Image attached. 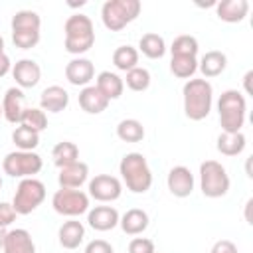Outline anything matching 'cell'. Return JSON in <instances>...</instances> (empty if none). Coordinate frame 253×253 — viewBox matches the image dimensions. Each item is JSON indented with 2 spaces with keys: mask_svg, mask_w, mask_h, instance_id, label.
Listing matches in <instances>:
<instances>
[{
  "mask_svg": "<svg viewBox=\"0 0 253 253\" xmlns=\"http://www.w3.org/2000/svg\"><path fill=\"white\" fill-rule=\"evenodd\" d=\"M184 113L190 121H204L213 103V87L208 79H188L182 87Z\"/></svg>",
  "mask_w": 253,
  "mask_h": 253,
  "instance_id": "cell-1",
  "label": "cell"
},
{
  "mask_svg": "<svg viewBox=\"0 0 253 253\" xmlns=\"http://www.w3.org/2000/svg\"><path fill=\"white\" fill-rule=\"evenodd\" d=\"M119 172H121V178H123L126 190H130L132 194H144L152 186L150 166H148L144 154H140V152H126L121 158Z\"/></svg>",
  "mask_w": 253,
  "mask_h": 253,
  "instance_id": "cell-2",
  "label": "cell"
},
{
  "mask_svg": "<svg viewBox=\"0 0 253 253\" xmlns=\"http://www.w3.org/2000/svg\"><path fill=\"white\" fill-rule=\"evenodd\" d=\"M65 32V51L73 53V55H81L85 51H89L95 43V28L89 16L85 14H73L65 20L63 26Z\"/></svg>",
  "mask_w": 253,
  "mask_h": 253,
  "instance_id": "cell-3",
  "label": "cell"
},
{
  "mask_svg": "<svg viewBox=\"0 0 253 253\" xmlns=\"http://www.w3.org/2000/svg\"><path fill=\"white\" fill-rule=\"evenodd\" d=\"M217 113H219L221 132H241L247 113V103L243 93L237 89L223 91L217 101Z\"/></svg>",
  "mask_w": 253,
  "mask_h": 253,
  "instance_id": "cell-4",
  "label": "cell"
},
{
  "mask_svg": "<svg viewBox=\"0 0 253 253\" xmlns=\"http://www.w3.org/2000/svg\"><path fill=\"white\" fill-rule=\"evenodd\" d=\"M140 8L138 0H107L101 8V20L107 30L119 32L138 18Z\"/></svg>",
  "mask_w": 253,
  "mask_h": 253,
  "instance_id": "cell-5",
  "label": "cell"
},
{
  "mask_svg": "<svg viewBox=\"0 0 253 253\" xmlns=\"http://www.w3.org/2000/svg\"><path fill=\"white\" fill-rule=\"evenodd\" d=\"M229 174L217 160L200 164V190L206 198H221L229 192Z\"/></svg>",
  "mask_w": 253,
  "mask_h": 253,
  "instance_id": "cell-6",
  "label": "cell"
},
{
  "mask_svg": "<svg viewBox=\"0 0 253 253\" xmlns=\"http://www.w3.org/2000/svg\"><path fill=\"white\" fill-rule=\"evenodd\" d=\"M43 166V160L38 152L34 150H14L8 152L2 160V170L4 174L12 178H34Z\"/></svg>",
  "mask_w": 253,
  "mask_h": 253,
  "instance_id": "cell-7",
  "label": "cell"
},
{
  "mask_svg": "<svg viewBox=\"0 0 253 253\" xmlns=\"http://www.w3.org/2000/svg\"><path fill=\"white\" fill-rule=\"evenodd\" d=\"M43 200H45L43 182L38 178H24V180H20V184L16 188L12 206L18 215H28L34 210H38V206H42Z\"/></svg>",
  "mask_w": 253,
  "mask_h": 253,
  "instance_id": "cell-8",
  "label": "cell"
},
{
  "mask_svg": "<svg viewBox=\"0 0 253 253\" xmlns=\"http://www.w3.org/2000/svg\"><path fill=\"white\" fill-rule=\"evenodd\" d=\"M51 206L59 215L77 217L89 211V194H85L83 190L59 188L51 198Z\"/></svg>",
  "mask_w": 253,
  "mask_h": 253,
  "instance_id": "cell-9",
  "label": "cell"
},
{
  "mask_svg": "<svg viewBox=\"0 0 253 253\" xmlns=\"http://www.w3.org/2000/svg\"><path fill=\"white\" fill-rule=\"evenodd\" d=\"M123 194V184L117 176L97 174L89 180V196L97 202H115Z\"/></svg>",
  "mask_w": 253,
  "mask_h": 253,
  "instance_id": "cell-10",
  "label": "cell"
},
{
  "mask_svg": "<svg viewBox=\"0 0 253 253\" xmlns=\"http://www.w3.org/2000/svg\"><path fill=\"white\" fill-rule=\"evenodd\" d=\"M12 77L16 79V85L20 89H32L42 79V67L34 59H20L12 65Z\"/></svg>",
  "mask_w": 253,
  "mask_h": 253,
  "instance_id": "cell-11",
  "label": "cell"
},
{
  "mask_svg": "<svg viewBox=\"0 0 253 253\" xmlns=\"http://www.w3.org/2000/svg\"><path fill=\"white\" fill-rule=\"evenodd\" d=\"M95 77V65L87 57H73L65 65V79L75 87H87Z\"/></svg>",
  "mask_w": 253,
  "mask_h": 253,
  "instance_id": "cell-12",
  "label": "cell"
},
{
  "mask_svg": "<svg viewBox=\"0 0 253 253\" xmlns=\"http://www.w3.org/2000/svg\"><path fill=\"white\" fill-rule=\"evenodd\" d=\"M24 111H26L24 91L20 87H10L4 93V99H2V117L12 125H20Z\"/></svg>",
  "mask_w": 253,
  "mask_h": 253,
  "instance_id": "cell-13",
  "label": "cell"
},
{
  "mask_svg": "<svg viewBox=\"0 0 253 253\" xmlns=\"http://www.w3.org/2000/svg\"><path fill=\"white\" fill-rule=\"evenodd\" d=\"M168 190L176 198H188L194 192V174L188 166H174L166 178Z\"/></svg>",
  "mask_w": 253,
  "mask_h": 253,
  "instance_id": "cell-14",
  "label": "cell"
},
{
  "mask_svg": "<svg viewBox=\"0 0 253 253\" xmlns=\"http://www.w3.org/2000/svg\"><path fill=\"white\" fill-rule=\"evenodd\" d=\"M119 219L121 215L113 206H95L87 211V223L95 231H111L119 225Z\"/></svg>",
  "mask_w": 253,
  "mask_h": 253,
  "instance_id": "cell-15",
  "label": "cell"
},
{
  "mask_svg": "<svg viewBox=\"0 0 253 253\" xmlns=\"http://www.w3.org/2000/svg\"><path fill=\"white\" fill-rule=\"evenodd\" d=\"M87 178H89V166L81 160L59 168V174H57L59 188H71V190H79L87 182Z\"/></svg>",
  "mask_w": 253,
  "mask_h": 253,
  "instance_id": "cell-16",
  "label": "cell"
},
{
  "mask_svg": "<svg viewBox=\"0 0 253 253\" xmlns=\"http://www.w3.org/2000/svg\"><path fill=\"white\" fill-rule=\"evenodd\" d=\"M69 105V93L59 85H49L40 95V109L45 113H61Z\"/></svg>",
  "mask_w": 253,
  "mask_h": 253,
  "instance_id": "cell-17",
  "label": "cell"
},
{
  "mask_svg": "<svg viewBox=\"0 0 253 253\" xmlns=\"http://www.w3.org/2000/svg\"><path fill=\"white\" fill-rule=\"evenodd\" d=\"M83 237H85V225L75 217L63 221L57 231V241L63 249H77L83 243Z\"/></svg>",
  "mask_w": 253,
  "mask_h": 253,
  "instance_id": "cell-18",
  "label": "cell"
},
{
  "mask_svg": "<svg viewBox=\"0 0 253 253\" xmlns=\"http://www.w3.org/2000/svg\"><path fill=\"white\" fill-rule=\"evenodd\" d=\"M2 251L4 253H36V243L28 229L16 227L6 233Z\"/></svg>",
  "mask_w": 253,
  "mask_h": 253,
  "instance_id": "cell-19",
  "label": "cell"
},
{
  "mask_svg": "<svg viewBox=\"0 0 253 253\" xmlns=\"http://www.w3.org/2000/svg\"><path fill=\"white\" fill-rule=\"evenodd\" d=\"M249 12V2L247 0H221L215 4V14L221 22L227 24H237L243 22Z\"/></svg>",
  "mask_w": 253,
  "mask_h": 253,
  "instance_id": "cell-20",
  "label": "cell"
},
{
  "mask_svg": "<svg viewBox=\"0 0 253 253\" xmlns=\"http://www.w3.org/2000/svg\"><path fill=\"white\" fill-rule=\"evenodd\" d=\"M79 107L89 115H99L109 107V99L95 85H87L79 93Z\"/></svg>",
  "mask_w": 253,
  "mask_h": 253,
  "instance_id": "cell-21",
  "label": "cell"
},
{
  "mask_svg": "<svg viewBox=\"0 0 253 253\" xmlns=\"http://www.w3.org/2000/svg\"><path fill=\"white\" fill-rule=\"evenodd\" d=\"M148 213L144 211V210H140V208H130V210H126L123 215H121V219H119V225H121V229L126 233V235H140L146 227H148Z\"/></svg>",
  "mask_w": 253,
  "mask_h": 253,
  "instance_id": "cell-22",
  "label": "cell"
},
{
  "mask_svg": "<svg viewBox=\"0 0 253 253\" xmlns=\"http://www.w3.org/2000/svg\"><path fill=\"white\" fill-rule=\"evenodd\" d=\"M227 67V57L223 51H217V49H211L208 53L202 55V59L198 61V69L202 71L204 79L208 77H217L225 71Z\"/></svg>",
  "mask_w": 253,
  "mask_h": 253,
  "instance_id": "cell-23",
  "label": "cell"
},
{
  "mask_svg": "<svg viewBox=\"0 0 253 253\" xmlns=\"http://www.w3.org/2000/svg\"><path fill=\"white\" fill-rule=\"evenodd\" d=\"M95 87H97L109 101L119 99V97L123 95V91H125L123 79H121L117 73H113V71H101V73L97 75V79H95Z\"/></svg>",
  "mask_w": 253,
  "mask_h": 253,
  "instance_id": "cell-24",
  "label": "cell"
},
{
  "mask_svg": "<svg viewBox=\"0 0 253 253\" xmlns=\"http://www.w3.org/2000/svg\"><path fill=\"white\" fill-rule=\"evenodd\" d=\"M247 138L243 132H221L215 140V148L217 152H221L223 156H237L245 150Z\"/></svg>",
  "mask_w": 253,
  "mask_h": 253,
  "instance_id": "cell-25",
  "label": "cell"
},
{
  "mask_svg": "<svg viewBox=\"0 0 253 253\" xmlns=\"http://www.w3.org/2000/svg\"><path fill=\"white\" fill-rule=\"evenodd\" d=\"M51 158H53V164L57 168H63V166H69L73 162L79 160V148L75 142L71 140H61L53 146L51 150Z\"/></svg>",
  "mask_w": 253,
  "mask_h": 253,
  "instance_id": "cell-26",
  "label": "cell"
},
{
  "mask_svg": "<svg viewBox=\"0 0 253 253\" xmlns=\"http://www.w3.org/2000/svg\"><path fill=\"white\" fill-rule=\"evenodd\" d=\"M138 49L142 51V55H146L148 59H160L164 53H166V42L162 36L154 34V32H148L140 38L138 42Z\"/></svg>",
  "mask_w": 253,
  "mask_h": 253,
  "instance_id": "cell-27",
  "label": "cell"
},
{
  "mask_svg": "<svg viewBox=\"0 0 253 253\" xmlns=\"http://www.w3.org/2000/svg\"><path fill=\"white\" fill-rule=\"evenodd\" d=\"M113 63L119 71H130L138 65V49L132 45H119L113 51Z\"/></svg>",
  "mask_w": 253,
  "mask_h": 253,
  "instance_id": "cell-28",
  "label": "cell"
},
{
  "mask_svg": "<svg viewBox=\"0 0 253 253\" xmlns=\"http://www.w3.org/2000/svg\"><path fill=\"white\" fill-rule=\"evenodd\" d=\"M117 136L123 142H140L144 138V126L136 119H123L117 125Z\"/></svg>",
  "mask_w": 253,
  "mask_h": 253,
  "instance_id": "cell-29",
  "label": "cell"
},
{
  "mask_svg": "<svg viewBox=\"0 0 253 253\" xmlns=\"http://www.w3.org/2000/svg\"><path fill=\"white\" fill-rule=\"evenodd\" d=\"M10 26H12V32H20V30H36V32H40L42 18L34 10H18L12 16Z\"/></svg>",
  "mask_w": 253,
  "mask_h": 253,
  "instance_id": "cell-30",
  "label": "cell"
},
{
  "mask_svg": "<svg viewBox=\"0 0 253 253\" xmlns=\"http://www.w3.org/2000/svg\"><path fill=\"white\" fill-rule=\"evenodd\" d=\"M12 142L16 144L18 150H34L40 144V132L28 128L24 125H18L12 130Z\"/></svg>",
  "mask_w": 253,
  "mask_h": 253,
  "instance_id": "cell-31",
  "label": "cell"
},
{
  "mask_svg": "<svg viewBox=\"0 0 253 253\" xmlns=\"http://www.w3.org/2000/svg\"><path fill=\"white\" fill-rule=\"evenodd\" d=\"M170 71L180 79H190L198 71V59L190 55H172Z\"/></svg>",
  "mask_w": 253,
  "mask_h": 253,
  "instance_id": "cell-32",
  "label": "cell"
},
{
  "mask_svg": "<svg viewBox=\"0 0 253 253\" xmlns=\"http://www.w3.org/2000/svg\"><path fill=\"white\" fill-rule=\"evenodd\" d=\"M20 125H24V126H28L36 132H42V130L47 128V115L40 107H26Z\"/></svg>",
  "mask_w": 253,
  "mask_h": 253,
  "instance_id": "cell-33",
  "label": "cell"
},
{
  "mask_svg": "<svg viewBox=\"0 0 253 253\" xmlns=\"http://www.w3.org/2000/svg\"><path fill=\"white\" fill-rule=\"evenodd\" d=\"M198 49H200V43H198V40H196L194 36H190V34H182V36L174 38V42H172V45H170L172 55H190V57H196Z\"/></svg>",
  "mask_w": 253,
  "mask_h": 253,
  "instance_id": "cell-34",
  "label": "cell"
},
{
  "mask_svg": "<svg viewBox=\"0 0 253 253\" xmlns=\"http://www.w3.org/2000/svg\"><path fill=\"white\" fill-rule=\"evenodd\" d=\"M123 83H126V87L130 91H146L150 87V73H148V69L136 65L134 69L126 71V77Z\"/></svg>",
  "mask_w": 253,
  "mask_h": 253,
  "instance_id": "cell-35",
  "label": "cell"
},
{
  "mask_svg": "<svg viewBox=\"0 0 253 253\" xmlns=\"http://www.w3.org/2000/svg\"><path fill=\"white\" fill-rule=\"evenodd\" d=\"M12 42L16 47L20 49H32L38 45L40 42V32L36 30H20V32H12Z\"/></svg>",
  "mask_w": 253,
  "mask_h": 253,
  "instance_id": "cell-36",
  "label": "cell"
},
{
  "mask_svg": "<svg viewBox=\"0 0 253 253\" xmlns=\"http://www.w3.org/2000/svg\"><path fill=\"white\" fill-rule=\"evenodd\" d=\"M128 253H154V241L148 237H134L128 243Z\"/></svg>",
  "mask_w": 253,
  "mask_h": 253,
  "instance_id": "cell-37",
  "label": "cell"
},
{
  "mask_svg": "<svg viewBox=\"0 0 253 253\" xmlns=\"http://www.w3.org/2000/svg\"><path fill=\"white\" fill-rule=\"evenodd\" d=\"M16 210L8 202H0V227H8L16 221Z\"/></svg>",
  "mask_w": 253,
  "mask_h": 253,
  "instance_id": "cell-38",
  "label": "cell"
},
{
  "mask_svg": "<svg viewBox=\"0 0 253 253\" xmlns=\"http://www.w3.org/2000/svg\"><path fill=\"white\" fill-rule=\"evenodd\" d=\"M85 253H115V249H113V245H111L109 241H105V239H93V241L87 243Z\"/></svg>",
  "mask_w": 253,
  "mask_h": 253,
  "instance_id": "cell-39",
  "label": "cell"
},
{
  "mask_svg": "<svg viewBox=\"0 0 253 253\" xmlns=\"http://www.w3.org/2000/svg\"><path fill=\"white\" fill-rule=\"evenodd\" d=\"M210 253H237V247L229 239H219V241L213 243V247H211Z\"/></svg>",
  "mask_w": 253,
  "mask_h": 253,
  "instance_id": "cell-40",
  "label": "cell"
},
{
  "mask_svg": "<svg viewBox=\"0 0 253 253\" xmlns=\"http://www.w3.org/2000/svg\"><path fill=\"white\" fill-rule=\"evenodd\" d=\"M12 71V61L6 53H0V77H4L6 73Z\"/></svg>",
  "mask_w": 253,
  "mask_h": 253,
  "instance_id": "cell-41",
  "label": "cell"
},
{
  "mask_svg": "<svg viewBox=\"0 0 253 253\" xmlns=\"http://www.w3.org/2000/svg\"><path fill=\"white\" fill-rule=\"evenodd\" d=\"M251 206H253V200L249 198V200H247V204H245V219H247V223H253V219H251V213H249Z\"/></svg>",
  "mask_w": 253,
  "mask_h": 253,
  "instance_id": "cell-42",
  "label": "cell"
},
{
  "mask_svg": "<svg viewBox=\"0 0 253 253\" xmlns=\"http://www.w3.org/2000/svg\"><path fill=\"white\" fill-rule=\"evenodd\" d=\"M253 77V71H247L245 73V89H247V93H251V87H249V79Z\"/></svg>",
  "mask_w": 253,
  "mask_h": 253,
  "instance_id": "cell-43",
  "label": "cell"
},
{
  "mask_svg": "<svg viewBox=\"0 0 253 253\" xmlns=\"http://www.w3.org/2000/svg\"><path fill=\"white\" fill-rule=\"evenodd\" d=\"M6 233H8V231H6V227H0V249L4 247V239H6Z\"/></svg>",
  "mask_w": 253,
  "mask_h": 253,
  "instance_id": "cell-44",
  "label": "cell"
},
{
  "mask_svg": "<svg viewBox=\"0 0 253 253\" xmlns=\"http://www.w3.org/2000/svg\"><path fill=\"white\" fill-rule=\"evenodd\" d=\"M0 53H4V38L0 36Z\"/></svg>",
  "mask_w": 253,
  "mask_h": 253,
  "instance_id": "cell-45",
  "label": "cell"
},
{
  "mask_svg": "<svg viewBox=\"0 0 253 253\" xmlns=\"http://www.w3.org/2000/svg\"><path fill=\"white\" fill-rule=\"evenodd\" d=\"M0 117H2V103H0Z\"/></svg>",
  "mask_w": 253,
  "mask_h": 253,
  "instance_id": "cell-46",
  "label": "cell"
},
{
  "mask_svg": "<svg viewBox=\"0 0 253 253\" xmlns=\"http://www.w3.org/2000/svg\"><path fill=\"white\" fill-rule=\"evenodd\" d=\"M0 188H2V176H0Z\"/></svg>",
  "mask_w": 253,
  "mask_h": 253,
  "instance_id": "cell-47",
  "label": "cell"
}]
</instances>
